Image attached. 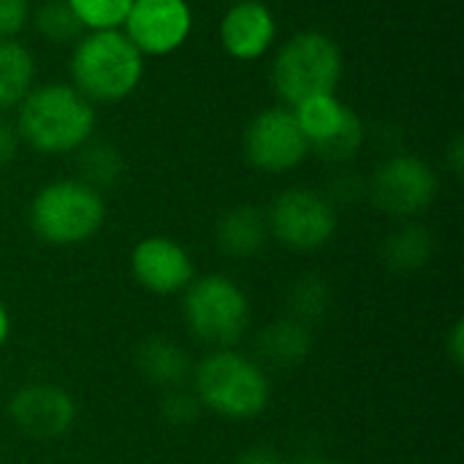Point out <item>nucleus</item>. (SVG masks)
Here are the masks:
<instances>
[{
  "instance_id": "obj_16",
  "label": "nucleus",
  "mask_w": 464,
  "mask_h": 464,
  "mask_svg": "<svg viewBox=\"0 0 464 464\" xmlns=\"http://www.w3.org/2000/svg\"><path fill=\"white\" fill-rule=\"evenodd\" d=\"M136 362H139V370L144 372V378L163 389H179L193 372L188 353L166 337L144 340L139 345Z\"/></svg>"
},
{
  "instance_id": "obj_32",
  "label": "nucleus",
  "mask_w": 464,
  "mask_h": 464,
  "mask_svg": "<svg viewBox=\"0 0 464 464\" xmlns=\"http://www.w3.org/2000/svg\"><path fill=\"white\" fill-rule=\"evenodd\" d=\"M234 3H239V0H234Z\"/></svg>"
},
{
  "instance_id": "obj_30",
  "label": "nucleus",
  "mask_w": 464,
  "mask_h": 464,
  "mask_svg": "<svg viewBox=\"0 0 464 464\" xmlns=\"http://www.w3.org/2000/svg\"><path fill=\"white\" fill-rule=\"evenodd\" d=\"M8 334H11V315H8V307L0 299V348L8 343Z\"/></svg>"
},
{
  "instance_id": "obj_28",
  "label": "nucleus",
  "mask_w": 464,
  "mask_h": 464,
  "mask_svg": "<svg viewBox=\"0 0 464 464\" xmlns=\"http://www.w3.org/2000/svg\"><path fill=\"white\" fill-rule=\"evenodd\" d=\"M237 464H283V457L269 446H256V449L245 451Z\"/></svg>"
},
{
  "instance_id": "obj_18",
  "label": "nucleus",
  "mask_w": 464,
  "mask_h": 464,
  "mask_svg": "<svg viewBox=\"0 0 464 464\" xmlns=\"http://www.w3.org/2000/svg\"><path fill=\"white\" fill-rule=\"evenodd\" d=\"M35 60L27 46L14 38H0V111L14 109L33 90Z\"/></svg>"
},
{
  "instance_id": "obj_14",
  "label": "nucleus",
  "mask_w": 464,
  "mask_h": 464,
  "mask_svg": "<svg viewBox=\"0 0 464 464\" xmlns=\"http://www.w3.org/2000/svg\"><path fill=\"white\" fill-rule=\"evenodd\" d=\"M356 111L351 106H345L337 92L329 95H315L302 101L299 106H294V117L310 144V150H324L353 117Z\"/></svg>"
},
{
  "instance_id": "obj_1",
  "label": "nucleus",
  "mask_w": 464,
  "mask_h": 464,
  "mask_svg": "<svg viewBox=\"0 0 464 464\" xmlns=\"http://www.w3.org/2000/svg\"><path fill=\"white\" fill-rule=\"evenodd\" d=\"M19 141L41 155L84 147L95 130V106L73 84H38L16 106Z\"/></svg>"
},
{
  "instance_id": "obj_31",
  "label": "nucleus",
  "mask_w": 464,
  "mask_h": 464,
  "mask_svg": "<svg viewBox=\"0 0 464 464\" xmlns=\"http://www.w3.org/2000/svg\"><path fill=\"white\" fill-rule=\"evenodd\" d=\"M299 464H332V462H326V459H304V462H299Z\"/></svg>"
},
{
  "instance_id": "obj_20",
  "label": "nucleus",
  "mask_w": 464,
  "mask_h": 464,
  "mask_svg": "<svg viewBox=\"0 0 464 464\" xmlns=\"http://www.w3.org/2000/svg\"><path fill=\"white\" fill-rule=\"evenodd\" d=\"M79 169H82V182L92 185L95 190H101L103 185H111L120 171H122V158L111 144L103 141H87L84 147H79Z\"/></svg>"
},
{
  "instance_id": "obj_26",
  "label": "nucleus",
  "mask_w": 464,
  "mask_h": 464,
  "mask_svg": "<svg viewBox=\"0 0 464 464\" xmlns=\"http://www.w3.org/2000/svg\"><path fill=\"white\" fill-rule=\"evenodd\" d=\"M16 147H19V133H16V128H14L8 120L0 117V166H5V163L14 160Z\"/></svg>"
},
{
  "instance_id": "obj_24",
  "label": "nucleus",
  "mask_w": 464,
  "mask_h": 464,
  "mask_svg": "<svg viewBox=\"0 0 464 464\" xmlns=\"http://www.w3.org/2000/svg\"><path fill=\"white\" fill-rule=\"evenodd\" d=\"M198 411H201V402L196 400L193 392H185L182 386L179 389H169V394L163 400L166 421H171V424H190V421H196Z\"/></svg>"
},
{
  "instance_id": "obj_27",
  "label": "nucleus",
  "mask_w": 464,
  "mask_h": 464,
  "mask_svg": "<svg viewBox=\"0 0 464 464\" xmlns=\"http://www.w3.org/2000/svg\"><path fill=\"white\" fill-rule=\"evenodd\" d=\"M446 351H449L451 362H454L457 367H462L464 364V324L462 321H457V324L451 326V332H449V340H446Z\"/></svg>"
},
{
  "instance_id": "obj_23",
  "label": "nucleus",
  "mask_w": 464,
  "mask_h": 464,
  "mask_svg": "<svg viewBox=\"0 0 464 464\" xmlns=\"http://www.w3.org/2000/svg\"><path fill=\"white\" fill-rule=\"evenodd\" d=\"M326 302H329V288L315 277H307V280L296 283L294 291H291L294 318L302 321V324H307L310 318H318L326 310Z\"/></svg>"
},
{
  "instance_id": "obj_9",
  "label": "nucleus",
  "mask_w": 464,
  "mask_h": 464,
  "mask_svg": "<svg viewBox=\"0 0 464 464\" xmlns=\"http://www.w3.org/2000/svg\"><path fill=\"white\" fill-rule=\"evenodd\" d=\"M438 196V177L430 163L416 155H394L383 160L372 177L375 204L394 218H416Z\"/></svg>"
},
{
  "instance_id": "obj_22",
  "label": "nucleus",
  "mask_w": 464,
  "mask_h": 464,
  "mask_svg": "<svg viewBox=\"0 0 464 464\" xmlns=\"http://www.w3.org/2000/svg\"><path fill=\"white\" fill-rule=\"evenodd\" d=\"M35 27L44 38L54 44H73L82 38V30H84L65 0H46L35 11Z\"/></svg>"
},
{
  "instance_id": "obj_7",
  "label": "nucleus",
  "mask_w": 464,
  "mask_h": 464,
  "mask_svg": "<svg viewBox=\"0 0 464 464\" xmlns=\"http://www.w3.org/2000/svg\"><path fill=\"white\" fill-rule=\"evenodd\" d=\"M269 231L277 242L291 250L310 253L324 247L337 231V209L334 204L307 188L283 190L266 215Z\"/></svg>"
},
{
  "instance_id": "obj_3",
  "label": "nucleus",
  "mask_w": 464,
  "mask_h": 464,
  "mask_svg": "<svg viewBox=\"0 0 464 464\" xmlns=\"http://www.w3.org/2000/svg\"><path fill=\"white\" fill-rule=\"evenodd\" d=\"M144 76V54L120 30L87 33L73 44L71 79L90 103L128 98Z\"/></svg>"
},
{
  "instance_id": "obj_6",
  "label": "nucleus",
  "mask_w": 464,
  "mask_h": 464,
  "mask_svg": "<svg viewBox=\"0 0 464 464\" xmlns=\"http://www.w3.org/2000/svg\"><path fill=\"white\" fill-rule=\"evenodd\" d=\"M185 321L207 345L231 348L250 326V304L226 275H204L185 288Z\"/></svg>"
},
{
  "instance_id": "obj_19",
  "label": "nucleus",
  "mask_w": 464,
  "mask_h": 464,
  "mask_svg": "<svg viewBox=\"0 0 464 464\" xmlns=\"http://www.w3.org/2000/svg\"><path fill=\"white\" fill-rule=\"evenodd\" d=\"M432 256V237L421 226H405L394 231L383 245V261L394 272H416Z\"/></svg>"
},
{
  "instance_id": "obj_15",
  "label": "nucleus",
  "mask_w": 464,
  "mask_h": 464,
  "mask_svg": "<svg viewBox=\"0 0 464 464\" xmlns=\"http://www.w3.org/2000/svg\"><path fill=\"white\" fill-rule=\"evenodd\" d=\"M266 237H269L266 215L250 204H242L226 212L218 223V245L226 256H234V258L256 256L266 245Z\"/></svg>"
},
{
  "instance_id": "obj_5",
  "label": "nucleus",
  "mask_w": 464,
  "mask_h": 464,
  "mask_svg": "<svg viewBox=\"0 0 464 464\" xmlns=\"http://www.w3.org/2000/svg\"><path fill=\"white\" fill-rule=\"evenodd\" d=\"M106 220L101 190L82 179L44 185L30 204V228L46 245H79L92 239Z\"/></svg>"
},
{
  "instance_id": "obj_29",
  "label": "nucleus",
  "mask_w": 464,
  "mask_h": 464,
  "mask_svg": "<svg viewBox=\"0 0 464 464\" xmlns=\"http://www.w3.org/2000/svg\"><path fill=\"white\" fill-rule=\"evenodd\" d=\"M449 169L454 171V177H462L464 169V141L462 136H454V141L449 144Z\"/></svg>"
},
{
  "instance_id": "obj_4",
  "label": "nucleus",
  "mask_w": 464,
  "mask_h": 464,
  "mask_svg": "<svg viewBox=\"0 0 464 464\" xmlns=\"http://www.w3.org/2000/svg\"><path fill=\"white\" fill-rule=\"evenodd\" d=\"M343 52L334 38L318 30L291 35L272 63V84L280 101L294 109L307 98L337 92Z\"/></svg>"
},
{
  "instance_id": "obj_17",
  "label": "nucleus",
  "mask_w": 464,
  "mask_h": 464,
  "mask_svg": "<svg viewBox=\"0 0 464 464\" xmlns=\"http://www.w3.org/2000/svg\"><path fill=\"white\" fill-rule=\"evenodd\" d=\"M313 348V334L307 324L296 318H280L272 326H266L258 337L261 356L275 367H296L307 359Z\"/></svg>"
},
{
  "instance_id": "obj_25",
  "label": "nucleus",
  "mask_w": 464,
  "mask_h": 464,
  "mask_svg": "<svg viewBox=\"0 0 464 464\" xmlns=\"http://www.w3.org/2000/svg\"><path fill=\"white\" fill-rule=\"evenodd\" d=\"M30 16L27 0H0V38H14Z\"/></svg>"
},
{
  "instance_id": "obj_12",
  "label": "nucleus",
  "mask_w": 464,
  "mask_h": 464,
  "mask_svg": "<svg viewBox=\"0 0 464 464\" xmlns=\"http://www.w3.org/2000/svg\"><path fill=\"white\" fill-rule=\"evenodd\" d=\"M130 272L150 294L171 296L193 283V261L188 250L169 237H147L130 253Z\"/></svg>"
},
{
  "instance_id": "obj_8",
  "label": "nucleus",
  "mask_w": 464,
  "mask_h": 464,
  "mask_svg": "<svg viewBox=\"0 0 464 464\" xmlns=\"http://www.w3.org/2000/svg\"><path fill=\"white\" fill-rule=\"evenodd\" d=\"M242 147L247 163L266 174L291 171L310 152V144L294 117V109L288 106H272L256 114L245 130Z\"/></svg>"
},
{
  "instance_id": "obj_10",
  "label": "nucleus",
  "mask_w": 464,
  "mask_h": 464,
  "mask_svg": "<svg viewBox=\"0 0 464 464\" xmlns=\"http://www.w3.org/2000/svg\"><path fill=\"white\" fill-rule=\"evenodd\" d=\"M193 27V14L188 0H133L125 35L141 54H171L177 52Z\"/></svg>"
},
{
  "instance_id": "obj_11",
  "label": "nucleus",
  "mask_w": 464,
  "mask_h": 464,
  "mask_svg": "<svg viewBox=\"0 0 464 464\" xmlns=\"http://www.w3.org/2000/svg\"><path fill=\"white\" fill-rule=\"evenodd\" d=\"M8 416L19 432L35 440L65 435L76 421V402L71 394L52 383H30L11 397Z\"/></svg>"
},
{
  "instance_id": "obj_21",
  "label": "nucleus",
  "mask_w": 464,
  "mask_h": 464,
  "mask_svg": "<svg viewBox=\"0 0 464 464\" xmlns=\"http://www.w3.org/2000/svg\"><path fill=\"white\" fill-rule=\"evenodd\" d=\"M79 19V24L90 33L98 30H120L128 19L133 0H65Z\"/></svg>"
},
{
  "instance_id": "obj_2",
  "label": "nucleus",
  "mask_w": 464,
  "mask_h": 464,
  "mask_svg": "<svg viewBox=\"0 0 464 464\" xmlns=\"http://www.w3.org/2000/svg\"><path fill=\"white\" fill-rule=\"evenodd\" d=\"M190 378L201 408L231 421L261 416L272 397V383L264 367L231 348H218L204 356L193 367Z\"/></svg>"
},
{
  "instance_id": "obj_13",
  "label": "nucleus",
  "mask_w": 464,
  "mask_h": 464,
  "mask_svg": "<svg viewBox=\"0 0 464 464\" xmlns=\"http://www.w3.org/2000/svg\"><path fill=\"white\" fill-rule=\"evenodd\" d=\"M277 24L269 5L261 0L234 3L220 22V44L234 60H258L275 44Z\"/></svg>"
}]
</instances>
